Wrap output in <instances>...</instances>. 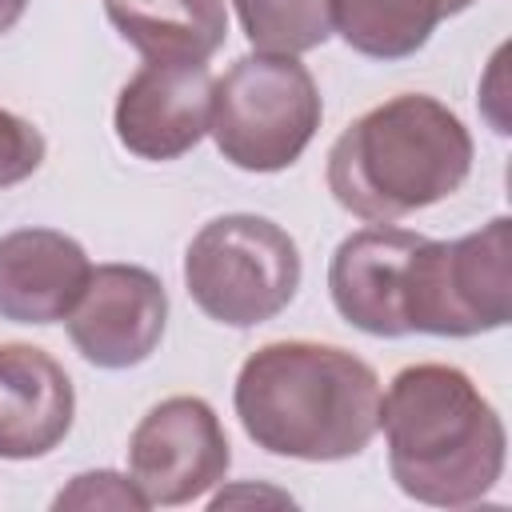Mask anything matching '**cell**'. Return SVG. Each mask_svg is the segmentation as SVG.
<instances>
[{
	"instance_id": "6da1fadb",
	"label": "cell",
	"mask_w": 512,
	"mask_h": 512,
	"mask_svg": "<svg viewBox=\"0 0 512 512\" xmlns=\"http://www.w3.org/2000/svg\"><path fill=\"white\" fill-rule=\"evenodd\" d=\"M232 404L256 448L308 464L360 456L380 432V380L372 364L316 340L256 348L236 372Z\"/></svg>"
},
{
	"instance_id": "7a4b0ae2",
	"label": "cell",
	"mask_w": 512,
	"mask_h": 512,
	"mask_svg": "<svg viewBox=\"0 0 512 512\" xmlns=\"http://www.w3.org/2000/svg\"><path fill=\"white\" fill-rule=\"evenodd\" d=\"M380 428L396 488L420 504L464 508L504 476V420L452 364L400 368L380 396Z\"/></svg>"
},
{
	"instance_id": "3957f363",
	"label": "cell",
	"mask_w": 512,
	"mask_h": 512,
	"mask_svg": "<svg viewBox=\"0 0 512 512\" xmlns=\"http://www.w3.org/2000/svg\"><path fill=\"white\" fill-rule=\"evenodd\" d=\"M472 136L464 120L424 92H400L356 116L328 148L332 200L368 220L392 224L464 188Z\"/></svg>"
},
{
	"instance_id": "277c9868",
	"label": "cell",
	"mask_w": 512,
	"mask_h": 512,
	"mask_svg": "<svg viewBox=\"0 0 512 512\" xmlns=\"http://www.w3.org/2000/svg\"><path fill=\"white\" fill-rule=\"evenodd\" d=\"M320 116V88L296 56L252 52L212 84L208 132L228 164L280 172L304 156Z\"/></svg>"
},
{
	"instance_id": "5b68a950",
	"label": "cell",
	"mask_w": 512,
	"mask_h": 512,
	"mask_svg": "<svg viewBox=\"0 0 512 512\" xmlns=\"http://www.w3.org/2000/svg\"><path fill=\"white\" fill-rule=\"evenodd\" d=\"M300 248L268 216L232 212L208 220L184 252V288L196 308L228 328L280 316L300 288Z\"/></svg>"
},
{
	"instance_id": "8992f818",
	"label": "cell",
	"mask_w": 512,
	"mask_h": 512,
	"mask_svg": "<svg viewBox=\"0 0 512 512\" xmlns=\"http://www.w3.org/2000/svg\"><path fill=\"white\" fill-rule=\"evenodd\" d=\"M512 316V220L496 216L460 240L420 236L408 260V332L480 336Z\"/></svg>"
},
{
	"instance_id": "52a82bcc",
	"label": "cell",
	"mask_w": 512,
	"mask_h": 512,
	"mask_svg": "<svg viewBox=\"0 0 512 512\" xmlns=\"http://www.w3.org/2000/svg\"><path fill=\"white\" fill-rule=\"evenodd\" d=\"M232 464L220 416L200 396H168L144 412L128 436V468L156 508L192 504L212 492Z\"/></svg>"
},
{
	"instance_id": "ba28073f",
	"label": "cell",
	"mask_w": 512,
	"mask_h": 512,
	"mask_svg": "<svg viewBox=\"0 0 512 512\" xmlns=\"http://www.w3.org/2000/svg\"><path fill=\"white\" fill-rule=\"evenodd\" d=\"M68 340L76 352L108 372L144 364L168 324V292L160 276L140 264H100L84 296L68 312Z\"/></svg>"
},
{
	"instance_id": "9c48e42d",
	"label": "cell",
	"mask_w": 512,
	"mask_h": 512,
	"mask_svg": "<svg viewBox=\"0 0 512 512\" xmlns=\"http://www.w3.org/2000/svg\"><path fill=\"white\" fill-rule=\"evenodd\" d=\"M212 84L204 64H144L116 96V140L156 164L192 152L212 120Z\"/></svg>"
},
{
	"instance_id": "30bf717a",
	"label": "cell",
	"mask_w": 512,
	"mask_h": 512,
	"mask_svg": "<svg viewBox=\"0 0 512 512\" xmlns=\"http://www.w3.org/2000/svg\"><path fill=\"white\" fill-rule=\"evenodd\" d=\"M420 244V232L408 228H360L340 240L328 264V292L336 312L368 336H408L404 292L408 260Z\"/></svg>"
},
{
	"instance_id": "8fae6325",
	"label": "cell",
	"mask_w": 512,
	"mask_h": 512,
	"mask_svg": "<svg viewBox=\"0 0 512 512\" xmlns=\"http://www.w3.org/2000/svg\"><path fill=\"white\" fill-rule=\"evenodd\" d=\"M92 276L88 252L56 228H16L0 236V320H68Z\"/></svg>"
},
{
	"instance_id": "7c38bea8",
	"label": "cell",
	"mask_w": 512,
	"mask_h": 512,
	"mask_svg": "<svg viewBox=\"0 0 512 512\" xmlns=\"http://www.w3.org/2000/svg\"><path fill=\"white\" fill-rule=\"evenodd\" d=\"M76 416L64 364L36 344H0V460L48 456Z\"/></svg>"
},
{
	"instance_id": "4fadbf2b",
	"label": "cell",
	"mask_w": 512,
	"mask_h": 512,
	"mask_svg": "<svg viewBox=\"0 0 512 512\" xmlns=\"http://www.w3.org/2000/svg\"><path fill=\"white\" fill-rule=\"evenodd\" d=\"M104 12L148 64H204L228 36L224 0H104Z\"/></svg>"
},
{
	"instance_id": "5bb4252c",
	"label": "cell",
	"mask_w": 512,
	"mask_h": 512,
	"mask_svg": "<svg viewBox=\"0 0 512 512\" xmlns=\"http://www.w3.org/2000/svg\"><path fill=\"white\" fill-rule=\"evenodd\" d=\"M472 0H332V32L372 60L416 56L440 20L464 12Z\"/></svg>"
},
{
	"instance_id": "9a60e30c",
	"label": "cell",
	"mask_w": 512,
	"mask_h": 512,
	"mask_svg": "<svg viewBox=\"0 0 512 512\" xmlns=\"http://www.w3.org/2000/svg\"><path fill=\"white\" fill-rule=\"evenodd\" d=\"M256 52L300 56L332 36V0H232Z\"/></svg>"
},
{
	"instance_id": "2e32d148",
	"label": "cell",
	"mask_w": 512,
	"mask_h": 512,
	"mask_svg": "<svg viewBox=\"0 0 512 512\" xmlns=\"http://www.w3.org/2000/svg\"><path fill=\"white\" fill-rule=\"evenodd\" d=\"M52 508H56V512H64V508H84V512H92V508L144 512V508H152V504H148V496L136 488L132 476H120V472H112V468H100V472H80V476H72V484L52 500Z\"/></svg>"
},
{
	"instance_id": "e0dca14e",
	"label": "cell",
	"mask_w": 512,
	"mask_h": 512,
	"mask_svg": "<svg viewBox=\"0 0 512 512\" xmlns=\"http://www.w3.org/2000/svg\"><path fill=\"white\" fill-rule=\"evenodd\" d=\"M44 136L32 120L0 108V188H12L20 180H28L40 164H44Z\"/></svg>"
},
{
	"instance_id": "ac0fdd59",
	"label": "cell",
	"mask_w": 512,
	"mask_h": 512,
	"mask_svg": "<svg viewBox=\"0 0 512 512\" xmlns=\"http://www.w3.org/2000/svg\"><path fill=\"white\" fill-rule=\"evenodd\" d=\"M24 8H28V0H0V36L16 28V20L24 16Z\"/></svg>"
}]
</instances>
